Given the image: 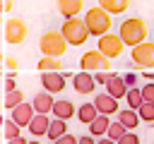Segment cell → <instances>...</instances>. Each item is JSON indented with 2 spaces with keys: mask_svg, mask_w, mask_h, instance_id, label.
I'll return each mask as SVG.
<instances>
[{
  "mask_svg": "<svg viewBox=\"0 0 154 144\" xmlns=\"http://www.w3.org/2000/svg\"><path fill=\"white\" fill-rule=\"evenodd\" d=\"M118 36H120V41H123L125 46L132 48V46L147 41V36H149L147 22H144L142 17H128V19L120 22V26H118Z\"/></svg>",
  "mask_w": 154,
  "mask_h": 144,
  "instance_id": "cell-1",
  "label": "cell"
},
{
  "mask_svg": "<svg viewBox=\"0 0 154 144\" xmlns=\"http://www.w3.org/2000/svg\"><path fill=\"white\" fill-rule=\"evenodd\" d=\"M84 24H87V29H89V36H103V34H108L111 31V26H113V17L103 10V7H99V5H94V7H89L87 10V14H84Z\"/></svg>",
  "mask_w": 154,
  "mask_h": 144,
  "instance_id": "cell-2",
  "label": "cell"
},
{
  "mask_svg": "<svg viewBox=\"0 0 154 144\" xmlns=\"http://www.w3.org/2000/svg\"><path fill=\"white\" fill-rule=\"evenodd\" d=\"M60 34H63V38L67 41V46H82V43L89 41V29H87V24H84L82 17L65 19Z\"/></svg>",
  "mask_w": 154,
  "mask_h": 144,
  "instance_id": "cell-3",
  "label": "cell"
},
{
  "mask_svg": "<svg viewBox=\"0 0 154 144\" xmlns=\"http://www.w3.org/2000/svg\"><path fill=\"white\" fill-rule=\"evenodd\" d=\"M38 48H41L43 55L63 58V53L67 50V41L63 38L60 31H46V34H41V38H38Z\"/></svg>",
  "mask_w": 154,
  "mask_h": 144,
  "instance_id": "cell-4",
  "label": "cell"
},
{
  "mask_svg": "<svg viewBox=\"0 0 154 144\" xmlns=\"http://www.w3.org/2000/svg\"><path fill=\"white\" fill-rule=\"evenodd\" d=\"M79 70L82 72H111V60L94 48L79 58Z\"/></svg>",
  "mask_w": 154,
  "mask_h": 144,
  "instance_id": "cell-5",
  "label": "cell"
},
{
  "mask_svg": "<svg viewBox=\"0 0 154 144\" xmlns=\"http://www.w3.org/2000/svg\"><path fill=\"white\" fill-rule=\"evenodd\" d=\"M130 58H132V65L140 67V70H152L154 67V43L152 41H142L137 46L130 48Z\"/></svg>",
  "mask_w": 154,
  "mask_h": 144,
  "instance_id": "cell-6",
  "label": "cell"
},
{
  "mask_svg": "<svg viewBox=\"0 0 154 144\" xmlns=\"http://www.w3.org/2000/svg\"><path fill=\"white\" fill-rule=\"evenodd\" d=\"M96 50L99 53H103L108 60H116V58H120L123 53H125V43L120 41V36L118 34H103V36H99V43H96Z\"/></svg>",
  "mask_w": 154,
  "mask_h": 144,
  "instance_id": "cell-7",
  "label": "cell"
},
{
  "mask_svg": "<svg viewBox=\"0 0 154 144\" xmlns=\"http://www.w3.org/2000/svg\"><path fill=\"white\" fill-rule=\"evenodd\" d=\"M26 34H29V26L24 24V19H19V17H10V19L5 22V41H7V43L19 46V43H24Z\"/></svg>",
  "mask_w": 154,
  "mask_h": 144,
  "instance_id": "cell-8",
  "label": "cell"
},
{
  "mask_svg": "<svg viewBox=\"0 0 154 144\" xmlns=\"http://www.w3.org/2000/svg\"><path fill=\"white\" fill-rule=\"evenodd\" d=\"M41 86H43V91H48V94H60V91H65V77H63V72H41Z\"/></svg>",
  "mask_w": 154,
  "mask_h": 144,
  "instance_id": "cell-9",
  "label": "cell"
},
{
  "mask_svg": "<svg viewBox=\"0 0 154 144\" xmlns=\"http://www.w3.org/2000/svg\"><path fill=\"white\" fill-rule=\"evenodd\" d=\"M94 106H96V110H99V115H116L118 113V98H113V96H108L106 91L103 94H96V98L91 101Z\"/></svg>",
  "mask_w": 154,
  "mask_h": 144,
  "instance_id": "cell-10",
  "label": "cell"
},
{
  "mask_svg": "<svg viewBox=\"0 0 154 144\" xmlns=\"http://www.w3.org/2000/svg\"><path fill=\"white\" fill-rule=\"evenodd\" d=\"M36 115V110H34V106L31 103H26V101H22L19 106H14L12 108V120L19 125V127H26L29 122H31V118Z\"/></svg>",
  "mask_w": 154,
  "mask_h": 144,
  "instance_id": "cell-11",
  "label": "cell"
},
{
  "mask_svg": "<svg viewBox=\"0 0 154 144\" xmlns=\"http://www.w3.org/2000/svg\"><path fill=\"white\" fill-rule=\"evenodd\" d=\"M82 7H84V0H55V10H58V14L65 17V19L77 17V14L82 12Z\"/></svg>",
  "mask_w": 154,
  "mask_h": 144,
  "instance_id": "cell-12",
  "label": "cell"
},
{
  "mask_svg": "<svg viewBox=\"0 0 154 144\" xmlns=\"http://www.w3.org/2000/svg\"><path fill=\"white\" fill-rule=\"evenodd\" d=\"M72 86H75L77 94H91L94 86H96L94 74H91V72H77V74L72 77Z\"/></svg>",
  "mask_w": 154,
  "mask_h": 144,
  "instance_id": "cell-13",
  "label": "cell"
},
{
  "mask_svg": "<svg viewBox=\"0 0 154 144\" xmlns=\"http://www.w3.org/2000/svg\"><path fill=\"white\" fill-rule=\"evenodd\" d=\"M53 103H55V98H53V94H48V91H38V94L34 96V101H31L34 110L41 113V115H48V113L53 110Z\"/></svg>",
  "mask_w": 154,
  "mask_h": 144,
  "instance_id": "cell-14",
  "label": "cell"
},
{
  "mask_svg": "<svg viewBox=\"0 0 154 144\" xmlns=\"http://www.w3.org/2000/svg\"><path fill=\"white\" fill-rule=\"evenodd\" d=\"M106 94L113 96V98H125V94H128V84L123 82V77L111 74V79L106 82Z\"/></svg>",
  "mask_w": 154,
  "mask_h": 144,
  "instance_id": "cell-15",
  "label": "cell"
},
{
  "mask_svg": "<svg viewBox=\"0 0 154 144\" xmlns=\"http://www.w3.org/2000/svg\"><path fill=\"white\" fill-rule=\"evenodd\" d=\"M53 118H60V120H70L75 113H77V108H75V103L72 101H67V98H60V101H55L53 103Z\"/></svg>",
  "mask_w": 154,
  "mask_h": 144,
  "instance_id": "cell-16",
  "label": "cell"
},
{
  "mask_svg": "<svg viewBox=\"0 0 154 144\" xmlns=\"http://www.w3.org/2000/svg\"><path fill=\"white\" fill-rule=\"evenodd\" d=\"M108 125H111V118H108V115H96V118L89 122V134H91L94 139H101V137H106Z\"/></svg>",
  "mask_w": 154,
  "mask_h": 144,
  "instance_id": "cell-17",
  "label": "cell"
},
{
  "mask_svg": "<svg viewBox=\"0 0 154 144\" xmlns=\"http://www.w3.org/2000/svg\"><path fill=\"white\" fill-rule=\"evenodd\" d=\"M48 125H51L48 115H41V113H36V115L31 118V122L26 125V130H29L34 137H43V134L48 132Z\"/></svg>",
  "mask_w": 154,
  "mask_h": 144,
  "instance_id": "cell-18",
  "label": "cell"
},
{
  "mask_svg": "<svg viewBox=\"0 0 154 144\" xmlns=\"http://www.w3.org/2000/svg\"><path fill=\"white\" fill-rule=\"evenodd\" d=\"M99 7H103L113 17V14H123L130 7V0H99Z\"/></svg>",
  "mask_w": 154,
  "mask_h": 144,
  "instance_id": "cell-19",
  "label": "cell"
},
{
  "mask_svg": "<svg viewBox=\"0 0 154 144\" xmlns=\"http://www.w3.org/2000/svg\"><path fill=\"white\" fill-rule=\"evenodd\" d=\"M63 134H67V120L53 118V120H51V125H48V132H46V137H48L51 142H55V139H58V137H63Z\"/></svg>",
  "mask_w": 154,
  "mask_h": 144,
  "instance_id": "cell-20",
  "label": "cell"
},
{
  "mask_svg": "<svg viewBox=\"0 0 154 144\" xmlns=\"http://www.w3.org/2000/svg\"><path fill=\"white\" fill-rule=\"evenodd\" d=\"M118 122L125 127V130H135L137 125H140V115H137V110H118Z\"/></svg>",
  "mask_w": 154,
  "mask_h": 144,
  "instance_id": "cell-21",
  "label": "cell"
},
{
  "mask_svg": "<svg viewBox=\"0 0 154 144\" xmlns=\"http://www.w3.org/2000/svg\"><path fill=\"white\" fill-rule=\"evenodd\" d=\"M38 72H60L63 70V60L60 58H51V55H43L38 60Z\"/></svg>",
  "mask_w": 154,
  "mask_h": 144,
  "instance_id": "cell-22",
  "label": "cell"
},
{
  "mask_svg": "<svg viewBox=\"0 0 154 144\" xmlns=\"http://www.w3.org/2000/svg\"><path fill=\"white\" fill-rule=\"evenodd\" d=\"M77 118H79V122H84V125H89L96 115H99V110H96V106L94 103H82L79 108H77V113H75Z\"/></svg>",
  "mask_w": 154,
  "mask_h": 144,
  "instance_id": "cell-23",
  "label": "cell"
},
{
  "mask_svg": "<svg viewBox=\"0 0 154 144\" xmlns=\"http://www.w3.org/2000/svg\"><path fill=\"white\" fill-rule=\"evenodd\" d=\"M125 101H128L130 110H140V106L144 103V98H142V91H140V86H130V89H128V94H125Z\"/></svg>",
  "mask_w": 154,
  "mask_h": 144,
  "instance_id": "cell-24",
  "label": "cell"
},
{
  "mask_svg": "<svg viewBox=\"0 0 154 144\" xmlns=\"http://www.w3.org/2000/svg\"><path fill=\"white\" fill-rule=\"evenodd\" d=\"M22 101H24V91H19V89L5 91V108H7V110H12L14 106H19Z\"/></svg>",
  "mask_w": 154,
  "mask_h": 144,
  "instance_id": "cell-25",
  "label": "cell"
},
{
  "mask_svg": "<svg viewBox=\"0 0 154 144\" xmlns=\"http://www.w3.org/2000/svg\"><path fill=\"white\" fill-rule=\"evenodd\" d=\"M2 132H5V139H14V137H19V134H22V127L10 118V120H5V122H2Z\"/></svg>",
  "mask_w": 154,
  "mask_h": 144,
  "instance_id": "cell-26",
  "label": "cell"
},
{
  "mask_svg": "<svg viewBox=\"0 0 154 144\" xmlns=\"http://www.w3.org/2000/svg\"><path fill=\"white\" fill-rule=\"evenodd\" d=\"M125 132H128V130H125V127H123V125H120L118 120H111V125H108V132H106V137H108V139H113V142H118V139H120V137H123Z\"/></svg>",
  "mask_w": 154,
  "mask_h": 144,
  "instance_id": "cell-27",
  "label": "cell"
},
{
  "mask_svg": "<svg viewBox=\"0 0 154 144\" xmlns=\"http://www.w3.org/2000/svg\"><path fill=\"white\" fill-rule=\"evenodd\" d=\"M137 115L144 122H154V103H142L140 110H137Z\"/></svg>",
  "mask_w": 154,
  "mask_h": 144,
  "instance_id": "cell-28",
  "label": "cell"
},
{
  "mask_svg": "<svg viewBox=\"0 0 154 144\" xmlns=\"http://www.w3.org/2000/svg\"><path fill=\"white\" fill-rule=\"evenodd\" d=\"M142 98H144V103H154V82H147L142 89Z\"/></svg>",
  "mask_w": 154,
  "mask_h": 144,
  "instance_id": "cell-29",
  "label": "cell"
},
{
  "mask_svg": "<svg viewBox=\"0 0 154 144\" xmlns=\"http://www.w3.org/2000/svg\"><path fill=\"white\" fill-rule=\"evenodd\" d=\"M116 144H140V134H135L132 130H128V132H125Z\"/></svg>",
  "mask_w": 154,
  "mask_h": 144,
  "instance_id": "cell-30",
  "label": "cell"
},
{
  "mask_svg": "<svg viewBox=\"0 0 154 144\" xmlns=\"http://www.w3.org/2000/svg\"><path fill=\"white\" fill-rule=\"evenodd\" d=\"M14 74H17V72H7V77H5V91H14V89H17Z\"/></svg>",
  "mask_w": 154,
  "mask_h": 144,
  "instance_id": "cell-31",
  "label": "cell"
},
{
  "mask_svg": "<svg viewBox=\"0 0 154 144\" xmlns=\"http://www.w3.org/2000/svg\"><path fill=\"white\" fill-rule=\"evenodd\" d=\"M53 144H77V137L67 132V134H63V137H58V139H55Z\"/></svg>",
  "mask_w": 154,
  "mask_h": 144,
  "instance_id": "cell-32",
  "label": "cell"
},
{
  "mask_svg": "<svg viewBox=\"0 0 154 144\" xmlns=\"http://www.w3.org/2000/svg\"><path fill=\"white\" fill-rule=\"evenodd\" d=\"M111 74H113V72H96V74H94V82H96V84H103V86H106V82L111 79Z\"/></svg>",
  "mask_w": 154,
  "mask_h": 144,
  "instance_id": "cell-33",
  "label": "cell"
},
{
  "mask_svg": "<svg viewBox=\"0 0 154 144\" xmlns=\"http://www.w3.org/2000/svg\"><path fill=\"white\" fill-rule=\"evenodd\" d=\"M123 82L128 84V89L130 86H137V74L135 72H128V74H123Z\"/></svg>",
  "mask_w": 154,
  "mask_h": 144,
  "instance_id": "cell-34",
  "label": "cell"
},
{
  "mask_svg": "<svg viewBox=\"0 0 154 144\" xmlns=\"http://www.w3.org/2000/svg\"><path fill=\"white\" fill-rule=\"evenodd\" d=\"M5 67H7L10 72H17V67H19V62H17L14 58H5Z\"/></svg>",
  "mask_w": 154,
  "mask_h": 144,
  "instance_id": "cell-35",
  "label": "cell"
},
{
  "mask_svg": "<svg viewBox=\"0 0 154 144\" xmlns=\"http://www.w3.org/2000/svg\"><path fill=\"white\" fill-rule=\"evenodd\" d=\"M77 144H96V139L91 134H84V137H77Z\"/></svg>",
  "mask_w": 154,
  "mask_h": 144,
  "instance_id": "cell-36",
  "label": "cell"
},
{
  "mask_svg": "<svg viewBox=\"0 0 154 144\" xmlns=\"http://www.w3.org/2000/svg\"><path fill=\"white\" fill-rule=\"evenodd\" d=\"M7 144H26V139L19 134V137H14V139H7Z\"/></svg>",
  "mask_w": 154,
  "mask_h": 144,
  "instance_id": "cell-37",
  "label": "cell"
},
{
  "mask_svg": "<svg viewBox=\"0 0 154 144\" xmlns=\"http://www.w3.org/2000/svg\"><path fill=\"white\" fill-rule=\"evenodd\" d=\"M140 74H142V77H144L147 82H154V72H149V70H144V72H140Z\"/></svg>",
  "mask_w": 154,
  "mask_h": 144,
  "instance_id": "cell-38",
  "label": "cell"
},
{
  "mask_svg": "<svg viewBox=\"0 0 154 144\" xmlns=\"http://www.w3.org/2000/svg\"><path fill=\"white\" fill-rule=\"evenodd\" d=\"M12 5H14V0H5V2H2V12H10Z\"/></svg>",
  "mask_w": 154,
  "mask_h": 144,
  "instance_id": "cell-39",
  "label": "cell"
},
{
  "mask_svg": "<svg viewBox=\"0 0 154 144\" xmlns=\"http://www.w3.org/2000/svg\"><path fill=\"white\" fill-rule=\"evenodd\" d=\"M96 144H116V142L108 139V137H101V139H96Z\"/></svg>",
  "mask_w": 154,
  "mask_h": 144,
  "instance_id": "cell-40",
  "label": "cell"
},
{
  "mask_svg": "<svg viewBox=\"0 0 154 144\" xmlns=\"http://www.w3.org/2000/svg\"><path fill=\"white\" fill-rule=\"evenodd\" d=\"M2 65H5V58L0 55V74H2Z\"/></svg>",
  "mask_w": 154,
  "mask_h": 144,
  "instance_id": "cell-41",
  "label": "cell"
},
{
  "mask_svg": "<svg viewBox=\"0 0 154 144\" xmlns=\"http://www.w3.org/2000/svg\"><path fill=\"white\" fill-rule=\"evenodd\" d=\"M26 144H41V142H36V139H31V142H26Z\"/></svg>",
  "mask_w": 154,
  "mask_h": 144,
  "instance_id": "cell-42",
  "label": "cell"
},
{
  "mask_svg": "<svg viewBox=\"0 0 154 144\" xmlns=\"http://www.w3.org/2000/svg\"><path fill=\"white\" fill-rule=\"evenodd\" d=\"M2 122H5V120H2V115H0V130H2Z\"/></svg>",
  "mask_w": 154,
  "mask_h": 144,
  "instance_id": "cell-43",
  "label": "cell"
},
{
  "mask_svg": "<svg viewBox=\"0 0 154 144\" xmlns=\"http://www.w3.org/2000/svg\"><path fill=\"white\" fill-rule=\"evenodd\" d=\"M2 2H5V0H0V12H2Z\"/></svg>",
  "mask_w": 154,
  "mask_h": 144,
  "instance_id": "cell-44",
  "label": "cell"
}]
</instances>
